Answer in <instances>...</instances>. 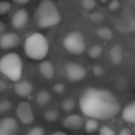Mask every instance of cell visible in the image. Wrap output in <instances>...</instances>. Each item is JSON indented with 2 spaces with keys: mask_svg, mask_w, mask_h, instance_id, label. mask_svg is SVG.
<instances>
[{
  "mask_svg": "<svg viewBox=\"0 0 135 135\" xmlns=\"http://www.w3.org/2000/svg\"><path fill=\"white\" fill-rule=\"evenodd\" d=\"M80 108L93 119H110L120 111V104L111 92L93 87L87 88L80 97Z\"/></svg>",
  "mask_w": 135,
  "mask_h": 135,
  "instance_id": "obj_1",
  "label": "cell"
},
{
  "mask_svg": "<svg viewBox=\"0 0 135 135\" xmlns=\"http://www.w3.org/2000/svg\"><path fill=\"white\" fill-rule=\"evenodd\" d=\"M62 17L56 3L51 0H43L34 12V21L40 28H49L61 21Z\"/></svg>",
  "mask_w": 135,
  "mask_h": 135,
  "instance_id": "obj_2",
  "label": "cell"
},
{
  "mask_svg": "<svg viewBox=\"0 0 135 135\" xmlns=\"http://www.w3.org/2000/svg\"><path fill=\"white\" fill-rule=\"evenodd\" d=\"M49 44L45 35L35 32L29 36L24 43V51L28 57L33 60H41L46 56Z\"/></svg>",
  "mask_w": 135,
  "mask_h": 135,
  "instance_id": "obj_3",
  "label": "cell"
},
{
  "mask_svg": "<svg viewBox=\"0 0 135 135\" xmlns=\"http://www.w3.org/2000/svg\"><path fill=\"white\" fill-rule=\"evenodd\" d=\"M0 71L11 81H19L22 74V60L16 53H8L0 59Z\"/></svg>",
  "mask_w": 135,
  "mask_h": 135,
  "instance_id": "obj_4",
  "label": "cell"
},
{
  "mask_svg": "<svg viewBox=\"0 0 135 135\" xmlns=\"http://www.w3.org/2000/svg\"><path fill=\"white\" fill-rule=\"evenodd\" d=\"M63 45L68 52L76 56L84 52L86 47L84 36L81 32L77 31L68 33L63 40Z\"/></svg>",
  "mask_w": 135,
  "mask_h": 135,
  "instance_id": "obj_5",
  "label": "cell"
},
{
  "mask_svg": "<svg viewBox=\"0 0 135 135\" xmlns=\"http://www.w3.org/2000/svg\"><path fill=\"white\" fill-rule=\"evenodd\" d=\"M65 72L68 80H70L72 83L81 81L86 76L85 68L75 62H69L65 67Z\"/></svg>",
  "mask_w": 135,
  "mask_h": 135,
  "instance_id": "obj_6",
  "label": "cell"
},
{
  "mask_svg": "<svg viewBox=\"0 0 135 135\" xmlns=\"http://www.w3.org/2000/svg\"><path fill=\"white\" fill-rule=\"evenodd\" d=\"M17 116L21 123L31 124L34 120V114L31 105L28 102H21L17 107Z\"/></svg>",
  "mask_w": 135,
  "mask_h": 135,
  "instance_id": "obj_7",
  "label": "cell"
},
{
  "mask_svg": "<svg viewBox=\"0 0 135 135\" xmlns=\"http://www.w3.org/2000/svg\"><path fill=\"white\" fill-rule=\"evenodd\" d=\"M18 128V122L13 118H5L0 120V135H16Z\"/></svg>",
  "mask_w": 135,
  "mask_h": 135,
  "instance_id": "obj_8",
  "label": "cell"
},
{
  "mask_svg": "<svg viewBox=\"0 0 135 135\" xmlns=\"http://www.w3.org/2000/svg\"><path fill=\"white\" fill-rule=\"evenodd\" d=\"M20 42H21V38L18 34L14 32H8L3 34L0 39V47L4 50H8L18 46Z\"/></svg>",
  "mask_w": 135,
  "mask_h": 135,
  "instance_id": "obj_9",
  "label": "cell"
},
{
  "mask_svg": "<svg viewBox=\"0 0 135 135\" xmlns=\"http://www.w3.org/2000/svg\"><path fill=\"white\" fill-rule=\"evenodd\" d=\"M28 21H29L28 12L25 9H23V8H21V9L17 10L13 14V16L11 18V24L14 28L19 30V29L23 28L27 24Z\"/></svg>",
  "mask_w": 135,
  "mask_h": 135,
  "instance_id": "obj_10",
  "label": "cell"
},
{
  "mask_svg": "<svg viewBox=\"0 0 135 135\" xmlns=\"http://www.w3.org/2000/svg\"><path fill=\"white\" fill-rule=\"evenodd\" d=\"M14 92L20 96V97L26 98L32 93L33 86L32 84L28 81H17L14 84Z\"/></svg>",
  "mask_w": 135,
  "mask_h": 135,
  "instance_id": "obj_11",
  "label": "cell"
},
{
  "mask_svg": "<svg viewBox=\"0 0 135 135\" xmlns=\"http://www.w3.org/2000/svg\"><path fill=\"white\" fill-rule=\"evenodd\" d=\"M83 125V120L80 115L72 114L68 116L63 120V126L70 129H80Z\"/></svg>",
  "mask_w": 135,
  "mask_h": 135,
  "instance_id": "obj_12",
  "label": "cell"
},
{
  "mask_svg": "<svg viewBox=\"0 0 135 135\" xmlns=\"http://www.w3.org/2000/svg\"><path fill=\"white\" fill-rule=\"evenodd\" d=\"M121 117L124 121L127 123L135 125V100L129 103L123 108L121 113Z\"/></svg>",
  "mask_w": 135,
  "mask_h": 135,
  "instance_id": "obj_13",
  "label": "cell"
},
{
  "mask_svg": "<svg viewBox=\"0 0 135 135\" xmlns=\"http://www.w3.org/2000/svg\"><path fill=\"white\" fill-rule=\"evenodd\" d=\"M39 70L40 73L42 74L45 79L46 80H51L54 77L55 74V69H54V65L51 63L48 60H44L39 66Z\"/></svg>",
  "mask_w": 135,
  "mask_h": 135,
  "instance_id": "obj_14",
  "label": "cell"
},
{
  "mask_svg": "<svg viewBox=\"0 0 135 135\" xmlns=\"http://www.w3.org/2000/svg\"><path fill=\"white\" fill-rule=\"evenodd\" d=\"M109 56H110L111 61L114 64H119L122 61V59H123V48L119 44L115 45L110 49Z\"/></svg>",
  "mask_w": 135,
  "mask_h": 135,
  "instance_id": "obj_15",
  "label": "cell"
},
{
  "mask_svg": "<svg viewBox=\"0 0 135 135\" xmlns=\"http://www.w3.org/2000/svg\"><path fill=\"white\" fill-rule=\"evenodd\" d=\"M51 100V95L47 91L43 90L41 92L38 93L37 96H36V102L38 105H45L48 104Z\"/></svg>",
  "mask_w": 135,
  "mask_h": 135,
  "instance_id": "obj_16",
  "label": "cell"
},
{
  "mask_svg": "<svg viewBox=\"0 0 135 135\" xmlns=\"http://www.w3.org/2000/svg\"><path fill=\"white\" fill-rule=\"evenodd\" d=\"M97 34L101 39L105 40V41H109L114 36L112 30L107 28V27H101V28H99L97 31Z\"/></svg>",
  "mask_w": 135,
  "mask_h": 135,
  "instance_id": "obj_17",
  "label": "cell"
},
{
  "mask_svg": "<svg viewBox=\"0 0 135 135\" xmlns=\"http://www.w3.org/2000/svg\"><path fill=\"white\" fill-rule=\"evenodd\" d=\"M98 127H99V124H98V121L96 119L89 118L86 121V123H85V131L88 133L95 132L97 131Z\"/></svg>",
  "mask_w": 135,
  "mask_h": 135,
  "instance_id": "obj_18",
  "label": "cell"
},
{
  "mask_svg": "<svg viewBox=\"0 0 135 135\" xmlns=\"http://www.w3.org/2000/svg\"><path fill=\"white\" fill-rule=\"evenodd\" d=\"M58 112L56 110H54V109H50V110H47L46 112L45 113L44 115V118L46 121L48 122H54L56 121V119L58 118Z\"/></svg>",
  "mask_w": 135,
  "mask_h": 135,
  "instance_id": "obj_19",
  "label": "cell"
},
{
  "mask_svg": "<svg viewBox=\"0 0 135 135\" xmlns=\"http://www.w3.org/2000/svg\"><path fill=\"white\" fill-rule=\"evenodd\" d=\"M102 51H103L102 46H100V45H94V46L89 50V56L92 58H97L101 56Z\"/></svg>",
  "mask_w": 135,
  "mask_h": 135,
  "instance_id": "obj_20",
  "label": "cell"
},
{
  "mask_svg": "<svg viewBox=\"0 0 135 135\" xmlns=\"http://www.w3.org/2000/svg\"><path fill=\"white\" fill-rule=\"evenodd\" d=\"M75 107V101L71 98H67L62 103V108L65 111H71Z\"/></svg>",
  "mask_w": 135,
  "mask_h": 135,
  "instance_id": "obj_21",
  "label": "cell"
},
{
  "mask_svg": "<svg viewBox=\"0 0 135 135\" xmlns=\"http://www.w3.org/2000/svg\"><path fill=\"white\" fill-rule=\"evenodd\" d=\"M12 107V104L9 100H1L0 101V113H5L7 111L10 110Z\"/></svg>",
  "mask_w": 135,
  "mask_h": 135,
  "instance_id": "obj_22",
  "label": "cell"
},
{
  "mask_svg": "<svg viewBox=\"0 0 135 135\" xmlns=\"http://www.w3.org/2000/svg\"><path fill=\"white\" fill-rule=\"evenodd\" d=\"M81 4L83 6V8L86 10H92L96 6V2L94 0H83Z\"/></svg>",
  "mask_w": 135,
  "mask_h": 135,
  "instance_id": "obj_23",
  "label": "cell"
},
{
  "mask_svg": "<svg viewBox=\"0 0 135 135\" xmlns=\"http://www.w3.org/2000/svg\"><path fill=\"white\" fill-rule=\"evenodd\" d=\"M11 4L7 1H0V15H5L9 11Z\"/></svg>",
  "mask_w": 135,
  "mask_h": 135,
  "instance_id": "obj_24",
  "label": "cell"
},
{
  "mask_svg": "<svg viewBox=\"0 0 135 135\" xmlns=\"http://www.w3.org/2000/svg\"><path fill=\"white\" fill-rule=\"evenodd\" d=\"M90 19L94 22H100L105 19V15L101 11H95L90 15Z\"/></svg>",
  "mask_w": 135,
  "mask_h": 135,
  "instance_id": "obj_25",
  "label": "cell"
},
{
  "mask_svg": "<svg viewBox=\"0 0 135 135\" xmlns=\"http://www.w3.org/2000/svg\"><path fill=\"white\" fill-rule=\"evenodd\" d=\"M99 135H116L115 131L108 126H103L99 129Z\"/></svg>",
  "mask_w": 135,
  "mask_h": 135,
  "instance_id": "obj_26",
  "label": "cell"
},
{
  "mask_svg": "<svg viewBox=\"0 0 135 135\" xmlns=\"http://www.w3.org/2000/svg\"><path fill=\"white\" fill-rule=\"evenodd\" d=\"M27 135H45V129L40 126L34 127L27 133Z\"/></svg>",
  "mask_w": 135,
  "mask_h": 135,
  "instance_id": "obj_27",
  "label": "cell"
},
{
  "mask_svg": "<svg viewBox=\"0 0 135 135\" xmlns=\"http://www.w3.org/2000/svg\"><path fill=\"white\" fill-rule=\"evenodd\" d=\"M93 73L97 77H100L104 74V69L100 65H94L93 67Z\"/></svg>",
  "mask_w": 135,
  "mask_h": 135,
  "instance_id": "obj_28",
  "label": "cell"
},
{
  "mask_svg": "<svg viewBox=\"0 0 135 135\" xmlns=\"http://www.w3.org/2000/svg\"><path fill=\"white\" fill-rule=\"evenodd\" d=\"M120 7V2L118 0H113L111 2H109L108 4V9L111 11H115V10L118 9V8Z\"/></svg>",
  "mask_w": 135,
  "mask_h": 135,
  "instance_id": "obj_29",
  "label": "cell"
},
{
  "mask_svg": "<svg viewBox=\"0 0 135 135\" xmlns=\"http://www.w3.org/2000/svg\"><path fill=\"white\" fill-rule=\"evenodd\" d=\"M53 89L56 94H62L65 91V86H64L63 83H56L53 86Z\"/></svg>",
  "mask_w": 135,
  "mask_h": 135,
  "instance_id": "obj_30",
  "label": "cell"
},
{
  "mask_svg": "<svg viewBox=\"0 0 135 135\" xmlns=\"http://www.w3.org/2000/svg\"><path fill=\"white\" fill-rule=\"evenodd\" d=\"M128 30L129 32H135V19H131L128 23Z\"/></svg>",
  "mask_w": 135,
  "mask_h": 135,
  "instance_id": "obj_31",
  "label": "cell"
},
{
  "mask_svg": "<svg viewBox=\"0 0 135 135\" xmlns=\"http://www.w3.org/2000/svg\"><path fill=\"white\" fill-rule=\"evenodd\" d=\"M118 135H132V131L129 129V128H124L119 131Z\"/></svg>",
  "mask_w": 135,
  "mask_h": 135,
  "instance_id": "obj_32",
  "label": "cell"
},
{
  "mask_svg": "<svg viewBox=\"0 0 135 135\" xmlns=\"http://www.w3.org/2000/svg\"><path fill=\"white\" fill-rule=\"evenodd\" d=\"M7 88H8V84H7V83L3 81V80L0 79V93L6 91Z\"/></svg>",
  "mask_w": 135,
  "mask_h": 135,
  "instance_id": "obj_33",
  "label": "cell"
},
{
  "mask_svg": "<svg viewBox=\"0 0 135 135\" xmlns=\"http://www.w3.org/2000/svg\"><path fill=\"white\" fill-rule=\"evenodd\" d=\"M14 3L17 5H26L30 3V0H14Z\"/></svg>",
  "mask_w": 135,
  "mask_h": 135,
  "instance_id": "obj_34",
  "label": "cell"
},
{
  "mask_svg": "<svg viewBox=\"0 0 135 135\" xmlns=\"http://www.w3.org/2000/svg\"><path fill=\"white\" fill-rule=\"evenodd\" d=\"M5 30V23L3 22V21L0 20V33Z\"/></svg>",
  "mask_w": 135,
  "mask_h": 135,
  "instance_id": "obj_35",
  "label": "cell"
},
{
  "mask_svg": "<svg viewBox=\"0 0 135 135\" xmlns=\"http://www.w3.org/2000/svg\"><path fill=\"white\" fill-rule=\"evenodd\" d=\"M52 135H68V134L66 132H64V131H56Z\"/></svg>",
  "mask_w": 135,
  "mask_h": 135,
  "instance_id": "obj_36",
  "label": "cell"
},
{
  "mask_svg": "<svg viewBox=\"0 0 135 135\" xmlns=\"http://www.w3.org/2000/svg\"><path fill=\"white\" fill-rule=\"evenodd\" d=\"M101 2L102 3H107V0H101Z\"/></svg>",
  "mask_w": 135,
  "mask_h": 135,
  "instance_id": "obj_37",
  "label": "cell"
}]
</instances>
